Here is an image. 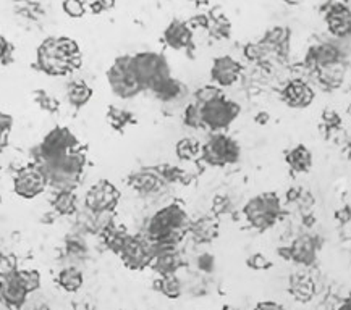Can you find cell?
<instances>
[{"mask_svg": "<svg viewBox=\"0 0 351 310\" xmlns=\"http://www.w3.org/2000/svg\"><path fill=\"white\" fill-rule=\"evenodd\" d=\"M317 241L316 237L303 235L291 242V246H288L285 250L280 249V254L288 260H295L300 265H311L314 263L317 255Z\"/></svg>", "mask_w": 351, "mask_h": 310, "instance_id": "cell-19", "label": "cell"}, {"mask_svg": "<svg viewBox=\"0 0 351 310\" xmlns=\"http://www.w3.org/2000/svg\"><path fill=\"white\" fill-rule=\"evenodd\" d=\"M128 186L132 188L134 192H138L141 197L154 199V197L160 196L162 192H164V190L169 184L160 177L157 167H144L130 175Z\"/></svg>", "mask_w": 351, "mask_h": 310, "instance_id": "cell-13", "label": "cell"}, {"mask_svg": "<svg viewBox=\"0 0 351 310\" xmlns=\"http://www.w3.org/2000/svg\"><path fill=\"white\" fill-rule=\"evenodd\" d=\"M164 42L173 51H188L195 49V34L186 21L172 20L164 31Z\"/></svg>", "mask_w": 351, "mask_h": 310, "instance_id": "cell-17", "label": "cell"}, {"mask_svg": "<svg viewBox=\"0 0 351 310\" xmlns=\"http://www.w3.org/2000/svg\"><path fill=\"white\" fill-rule=\"evenodd\" d=\"M317 71V81L319 84L327 91H335L341 86L345 78V65L343 62L340 64L326 66V68H319Z\"/></svg>", "mask_w": 351, "mask_h": 310, "instance_id": "cell-28", "label": "cell"}, {"mask_svg": "<svg viewBox=\"0 0 351 310\" xmlns=\"http://www.w3.org/2000/svg\"><path fill=\"white\" fill-rule=\"evenodd\" d=\"M243 65L230 55H222L214 58L210 66V79L215 86L230 88L241 78Z\"/></svg>", "mask_w": 351, "mask_h": 310, "instance_id": "cell-14", "label": "cell"}, {"mask_svg": "<svg viewBox=\"0 0 351 310\" xmlns=\"http://www.w3.org/2000/svg\"><path fill=\"white\" fill-rule=\"evenodd\" d=\"M247 267L253 268V270H269L272 268V262L263 254H254L247 259Z\"/></svg>", "mask_w": 351, "mask_h": 310, "instance_id": "cell-42", "label": "cell"}, {"mask_svg": "<svg viewBox=\"0 0 351 310\" xmlns=\"http://www.w3.org/2000/svg\"><path fill=\"white\" fill-rule=\"evenodd\" d=\"M341 62V52L339 47H335L334 44H317L309 49L306 53V64L313 68H326V66L340 64Z\"/></svg>", "mask_w": 351, "mask_h": 310, "instance_id": "cell-21", "label": "cell"}, {"mask_svg": "<svg viewBox=\"0 0 351 310\" xmlns=\"http://www.w3.org/2000/svg\"><path fill=\"white\" fill-rule=\"evenodd\" d=\"M120 204V191L109 179H99L84 196V207L91 212H115Z\"/></svg>", "mask_w": 351, "mask_h": 310, "instance_id": "cell-11", "label": "cell"}, {"mask_svg": "<svg viewBox=\"0 0 351 310\" xmlns=\"http://www.w3.org/2000/svg\"><path fill=\"white\" fill-rule=\"evenodd\" d=\"M182 265H183V260L178 250L167 249V250H162V253H157L154 255V259H152L149 267H152V270L159 273L160 276H164V275H175Z\"/></svg>", "mask_w": 351, "mask_h": 310, "instance_id": "cell-23", "label": "cell"}, {"mask_svg": "<svg viewBox=\"0 0 351 310\" xmlns=\"http://www.w3.org/2000/svg\"><path fill=\"white\" fill-rule=\"evenodd\" d=\"M183 91H184V86L182 83H180L178 79H175L170 76V78H167L165 81H162L160 84H157V86L152 89V94L159 99L160 102H175L178 101L180 97L183 96Z\"/></svg>", "mask_w": 351, "mask_h": 310, "instance_id": "cell-30", "label": "cell"}, {"mask_svg": "<svg viewBox=\"0 0 351 310\" xmlns=\"http://www.w3.org/2000/svg\"><path fill=\"white\" fill-rule=\"evenodd\" d=\"M47 178L39 165L31 164L21 167L13 177V191L21 199H34L46 191Z\"/></svg>", "mask_w": 351, "mask_h": 310, "instance_id": "cell-10", "label": "cell"}, {"mask_svg": "<svg viewBox=\"0 0 351 310\" xmlns=\"http://www.w3.org/2000/svg\"><path fill=\"white\" fill-rule=\"evenodd\" d=\"M29 298V293L16 280L15 273L0 280V304L7 309L20 310Z\"/></svg>", "mask_w": 351, "mask_h": 310, "instance_id": "cell-20", "label": "cell"}, {"mask_svg": "<svg viewBox=\"0 0 351 310\" xmlns=\"http://www.w3.org/2000/svg\"><path fill=\"white\" fill-rule=\"evenodd\" d=\"M20 310H51V307H49L44 299L28 298V300H26L25 305Z\"/></svg>", "mask_w": 351, "mask_h": 310, "instance_id": "cell-45", "label": "cell"}, {"mask_svg": "<svg viewBox=\"0 0 351 310\" xmlns=\"http://www.w3.org/2000/svg\"><path fill=\"white\" fill-rule=\"evenodd\" d=\"M220 96H223L222 89H220L219 86H215V84H208V86H202L197 89V91L195 92V96H193V102L202 105V103H208Z\"/></svg>", "mask_w": 351, "mask_h": 310, "instance_id": "cell-37", "label": "cell"}, {"mask_svg": "<svg viewBox=\"0 0 351 310\" xmlns=\"http://www.w3.org/2000/svg\"><path fill=\"white\" fill-rule=\"evenodd\" d=\"M36 101H38L40 109L51 112V114L58 109V102L51 96V94H47L46 91H43V89L36 92Z\"/></svg>", "mask_w": 351, "mask_h": 310, "instance_id": "cell-41", "label": "cell"}, {"mask_svg": "<svg viewBox=\"0 0 351 310\" xmlns=\"http://www.w3.org/2000/svg\"><path fill=\"white\" fill-rule=\"evenodd\" d=\"M47 178V184L56 191H75L86 167V155L78 149L66 152L47 164L39 165Z\"/></svg>", "mask_w": 351, "mask_h": 310, "instance_id": "cell-3", "label": "cell"}, {"mask_svg": "<svg viewBox=\"0 0 351 310\" xmlns=\"http://www.w3.org/2000/svg\"><path fill=\"white\" fill-rule=\"evenodd\" d=\"M199 109L202 127L210 129L213 133L227 129L238 118V115L241 112V107L237 102L228 101L225 96H220L208 103H202V105H199Z\"/></svg>", "mask_w": 351, "mask_h": 310, "instance_id": "cell-9", "label": "cell"}, {"mask_svg": "<svg viewBox=\"0 0 351 310\" xmlns=\"http://www.w3.org/2000/svg\"><path fill=\"white\" fill-rule=\"evenodd\" d=\"M290 39L291 31L287 26H274V28L265 31L259 42L267 49L269 55L287 60L290 55Z\"/></svg>", "mask_w": 351, "mask_h": 310, "instance_id": "cell-18", "label": "cell"}, {"mask_svg": "<svg viewBox=\"0 0 351 310\" xmlns=\"http://www.w3.org/2000/svg\"><path fill=\"white\" fill-rule=\"evenodd\" d=\"M12 44L0 34V62H2V64H8V62L12 60Z\"/></svg>", "mask_w": 351, "mask_h": 310, "instance_id": "cell-44", "label": "cell"}, {"mask_svg": "<svg viewBox=\"0 0 351 310\" xmlns=\"http://www.w3.org/2000/svg\"><path fill=\"white\" fill-rule=\"evenodd\" d=\"M8 144V134L7 133H0V152L7 147Z\"/></svg>", "mask_w": 351, "mask_h": 310, "instance_id": "cell-48", "label": "cell"}, {"mask_svg": "<svg viewBox=\"0 0 351 310\" xmlns=\"http://www.w3.org/2000/svg\"><path fill=\"white\" fill-rule=\"evenodd\" d=\"M191 220L178 204L162 207L152 215L146 227V237H149L154 247V255L167 249H177L180 241L188 233Z\"/></svg>", "mask_w": 351, "mask_h": 310, "instance_id": "cell-1", "label": "cell"}, {"mask_svg": "<svg viewBox=\"0 0 351 310\" xmlns=\"http://www.w3.org/2000/svg\"><path fill=\"white\" fill-rule=\"evenodd\" d=\"M88 254V246L86 241L83 240V236L80 233L70 235L65 240V255L71 260H83Z\"/></svg>", "mask_w": 351, "mask_h": 310, "instance_id": "cell-31", "label": "cell"}, {"mask_svg": "<svg viewBox=\"0 0 351 310\" xmlns=\"http://www.w3.org/2000/svg\"><path fill=\"white\" fill-rule=\"evenodd\" d=\"M13 128V118L8 114H3L0 112V133H7L10 134Z\"/></svg>", "mask_w": 351, "mask_h": 310, "instance_id": "cell-46", "label": "cell"}, {"mask_svg": "<svg viewBox=\"0 0 351 310\" xmlns=\"http://www.w3.org/2000/svg\"><path fill=\"white\" fill-rule=\"evenodd\" d=\"M197 154H201V146H197L193 139H183L177 144V155L182 160H191Z\"/></svg>", "mask_w": 351, "mask_h": 310, "instance_id": "cell-38", "label": "cell"}, {"mask_svg": "<svg viewBox=\"0 0 351 310\" xmlns=\"http://www.w3.org/2000/svg\"><path fill=\"white\" fill-rule=\"evenodd\" d=\"M107 121H109L112 128L121 131V129L127 128L130 123H133V114L132 112L120 109V107L110 105L109 110H107Z\"/></svg>", "mask_w": 351, "mask_h": 310, "instance_id": "cell-34", "label": "cell"}, {"mask_svg": "<svg viewBox=\"0 0 351 310\" xmlns=\"http://www.w3.org/2000/svg\"><path fill=\"white\" fill-rule=\"evenodd\" d=\"M57 281L62 289L69 291V293H76V291L81 289V286H83L84 276L83 272H81L76 265H65V267L58 272Z\"/></svg>", "mask_w": 351, "mask_h": 310, "instance_id": "cell-29", "label": "cell"}, {"mask_svg": "<svg viewBox=\"0 0 351 310\" xmlns=\"http://www.w3.org/2000/svg\"><path fill=\"white\" fill-rule=\"evenodd\" d=\"M327 28L332 36L339 39H345L351 36V10L345 3L334 2L326 8Z\"/></svg>", "mask_w": 351, "mask_h": 310, "instance_id": "cell-16", "label": "cell"}, {"mask_svg": "<svg viewBox=\"0 0 351 310\" xmlns=\"http://www.w3.org/2000/svg\"><path fill=\"white\" fill-rule=\"evenodd\" d=\"M107 81L114 92L120 99H133L144 91V86L139 81L136 70L133 65V55H120L107 70Z\"/></svg>", "mask_w": 351, "mask_h": 310, "instance_id": "cell-5", "label": "cell"}, {"mask_svg": "<svg viewBox=\"0 0 351 310\" xmlns=\"http://www.w3.org/2000/svg\"><path fill=\"white\" fill-rule=\"evenodd\" d=\"M119 255L128 268L143 270V268L149 267L154 259V247H152L149 237L130 235L127 244L123 246Z\"/></svg>", "mask_w": 351, "mask_h": 310, "instance_id": "cell-12", "label": "cell"}, {"mask_svg": "<svg viewBox=\"0 0 351 310\" xmlns=\"http://www.w3.org/2000/svg\"><path fill=\"white\" fill-rule=\"evenodd\" d=\"M233 209L232 202L227 196H217L214 201V212L215 215H223L228 214Z\"/></svg>", "mask_w": 351, "mask_h": 310, "instance_id": "cell-43", "label": "cell"}, {"mask_svg": "<svg viewBox=\"0 0 351 310\" xmlns=\"http://www.w3.org/2000/svg\"><path fill=\"white\" fill-rule=\"evenodd\" d=\"M246 222L258 231L271 230L282 217V202L277 192H261L243 207Z\"/></svg>", "mask_w": 351, "mask_h": 310, "instance_id": "cell-4", "label": "cell"}, {"mask_svg": "<svg viewBox=\"0 0 351 310\" xmlns=\"http://www.w3.org/2000/svg\"><path fill=\"white\" fill-rule=\"evenodd\" d=\"M78 149V138L69 128L57 127L44 136L33 151V159L36 165H44L66 152Z\"/></svg>", "mask_w": 351, "mask_h": 310, "instance_id": "cell-7", "label": "cell"}, {"mask_svg": "<svg viewBox=\"0 0 351 310\" xmlns=\"http://www.w3.org/2000/svg\"><path fill=\"white\" fill-rule=\"evenodd\" d=\"M245 57L250 62H258L259 64V62L265 60V58L271 55H269L267 49H265L261 42H250L245 47Z\"/></svg>", "mask_w": 351, "mask_h": 310, "instance_id": "cell-39", "label": "cell"}, {"mask_svg": "<svg viewBox=\"0 0 351 310\" xmlns=\"http://www.w3.org/2000/svg\"><path fill=\"white\" fill-rule=\"evenodd\" d=\"M5 310H15V309H7V307H5Z\"/></svg>", "mask_w": 351, "mask_h": 310, "instance_id": "cell-49", "label": "cell"}, {"mask_svg": "<svg viewBox=\"0 0 351 310\" xmlns=\"http://www.w3.org/2000/svg\"><path fill=\"white\" fill-rule=\"evenodd\" d=\"M51 207L57 215L73 217L80 210V201L75 191H56L51 199Z\"/></svg>", "mask_w": 351, "mask_h": 310, "instance_id": "cell-24", "label": "cell"}, {"mask_svg": "<svg viewBox=\"0 0 351 310\" xmlns=\"http://www.w3.org/2000/svg\"><path fill=\"white\" fill-rule=\"evenodd\" d=\"M290 293L300 302H308L314 296V281L309 273L296 272L290 276Z\"/></svg>", "mask_w": 351, "mask_h": 310, "instance_id": "cell-26", "label": "cell"}, {"mask_svg": "<svg viewBox=\"0 0 351 310\" xmlns=\"http://www.w3.org/2000/svg\"><path fill=\"white\" fill-rule=\"evenodd\" d=\"M183 123L186 127H190L193 129H201L202 127V118H201V109L196 102L188 103L183 110Z\"/></svg>", "mask_w": 351, "mask_h": 310, "instance_id": "cell-36", "label": "cell"}, {"mask_svg": "<svg viewBox=\"0 0 351 310\" xmlns=\"http://www.w3.org/2000/svg\"><path fill=\"white\" fill-rule=\"evenodd\" d=\"M133 65L144 91H152L157 84L172 76L169 62L162 53L138 52L133 55Z\"/></svg>", "mask_w": 351, "mask_h": 310, "instance_id": "cell-8", "label": "cell"}, {"mask_svg": "<svg viewBox=\"0 0 351 310\" xmlns=\"http://www.w3.org/2000/svg\"><path fill=\"white\" fill-rule=\"evenodd\" d=\"M156 285H157V291H159V293H162L165 296V298H169V299H177L183 293L182 281H180L175 275L160 276V280L157 281Z\"/></svg>", "mask_w": 351, "mask_h": 310, "instance_id": "cell-33", "label": "cell"}, {"mask_svg": "<svg viewBox=\"0 0 351 310\" xmlns=\"http://www.w3.org/2000/svg\"><path fill=\"white\" fill-rule=\"evenodd\" d=\"M62 7L70 18H83L86 13V0H64Z\"/></svg>", "mask_w": 351, "mask_h": 310, "instance_id": "cell-40", "label": "cell"}, {"mask_svg": "<svg viewBox=\"0 0 351 310\" xmlns=\"http://www.w3.org/2000/svg\"><path fill=\"white\" fill-rule=\"evenodd\" d=\"M280 97L283 103L290 109L303 110L306 107H309L314 102V94L313 88L303 79H291L283 86L280 91Z\"/></svg>", "mask_w": 351, "mask_h": 310, "instance_id": "cell-15", "label": "cell"}, {"mask_svg": "<svg viewBox=\"0 0 351 310\" xmlns=\"http://www.w3.org/2000/svg\"><path fill=\"white\" fill-rule=\"evenodd\" d=\"M38 68L49 76H66L81 66L80 46L71 38H47L36 53Z\"/></svg>", "mask_w": 351, "mask_h": 310, "instance_id": "cell-2", "label": "cell"}, {"mask_svg": "<svg viewBox=\"0 0 351 310\" xmlns=\"http://www.w3.org/2000/svg\"><path fill=\"white\" fill-rule=\"evenodd\" d=\"M16 280L21 283V286L28 291L29 294L36 293L40 287V275L36 270H16L15 272Z\"/></svg>", "mask_w": 351, "mask_h": 310, "instance_id": "cell-35", "label": "cell"}, {"mask_svg": "<svg viewBox=\"0 0 351 310\" xmlns=\"http://www.w3.org/2000/svg\"><path fill=\"white\" fill-rule=\"evenodd\" d=\"M285 162L288 167L291 168V172L308 173L313 168V154L304 144H298L293 149L287 152Z\"/></svg>", "mask_w": 351, "mask_h": 310, "instance_id": "cell-25", "label": "cell"}, {"mask_svg": "<svg viewBox=\"0 0 351 310\" xmlns=\"http://www.w3.org/2000/svg\"><path fill=\"white\" fill-rule=\"evenodd\" d=\"M254 310H285V307H282V305L277 302H261L256 305Z\"/></svg>", "mask_w": 351, "mask_h": 310, "instance_id": "cell-47", "label": "cell"}, {"mask_svg": "<svg viewBox=\"0 0 351 310\" xmlns=\"http://www.w3.org/2000/svg\"><path fill=\"white\" fill-rule=\"evenodd\" d=\"M93 88L83 79H75L66 86V101L75 109L88 105V102L93 99Z\"/></svg>", "mask_w": 351, "mask_h": 310, "instance_id": "cell-27", "label": "cell"}, {"mask_svg": "<svg viewBox=\"0 0 351 310\" xmlns=\"http://www.w3.org/2000/svg\"><path fill=\"white\" fill-rule=\"evenodd\" d=\"M201 159L209 167H227L240 160L241 149L235 139L222 133H214L201 146Z\"/></svg>", "mask_w": 351, "mask_h": 310, "instance_id": "cell-6", "label": "cell"}, {"mask_svg": "<svg viewBox=\"0 0 351 310\" xmlns=\"http://www.w3.org/2000/svg\"><path fill=\"white\" fill-rule=\"evenodd\" d=\"M219 222L214 217H208V215L191 220L190 228H188V233H190L193 241L197 242V244H209V242H213L219 236Z\"/></svg>", "mask_w": 351, "mask_h": 310, "instance_id": "cell-22", "label": "cell"}, {"mask_svg": "<svg viewBox=\"0 0 351 310\" xmlns=\"http://www.w3.org/2000/svg\"><path fill=\"white\" fill-rule=\"evenodd\" d=\"M206 29H208L209 34L215 39H227L230 38L232 25L223 15L209 16L208 21H206Z\"/></svg>", "mask_w": 351, "mask_h": 310, "instance_id": "cell-32", "label": "cell"}]
</instances>
